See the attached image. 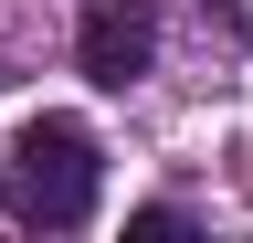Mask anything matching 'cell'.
<instances>
[{"label":"cell","instance_id":"cell-1","mask_svg":"<svg viewBox=\"0 0 253 243\" xmlns=\"http://www.w3.org/2000/svg\"><path fill=\"white\" fill-rule=\"evenodd\" d=\"M95 191H106V148H95L84 116H32V127L0 148V211L21 233H84Z\"/></svg>","mask_w":253,"mask_h":243},{"label":"cell","instance_id":"cell-2","mask_svg":"<svg viewBox=\"0 0 253 243\" xmlns=\"http://www.w3.org/2000/svg\"><path fill=\"white\" fill-rule=\"evenodd\" d=\"M74 64H84V85L126 96V85L158 64V11H148V0H84V21H74Z\"/></svg>","mask_w":253,"mask_h":243},{"label":"cell","instance_id":"cell-3","mask_svg":"<svg viewBox=\"0 0 253 243\" xmlns=\"http://www.w3.org/2000/svg\"><path fill=\"white\" fill-rule=\"evenodd\" d=\"M126 233H137V243H169V233H190V211H169V201H148V211H126Z\"/></svg>","mask_w":253,"mask_h":243},{"label":"cell","instance_id":"cell-4","mask_svg":"<svg viewBox=\"0 0 253 243\" xmlns=\"http://www.w3.org/2000/svg\"><path fill=\"white\" fill-rule=\"evenodd\" d=\"M0 85H11V74H0Z\"/></svg>","mask_w":253,"mask_h":243}]
</instances>
